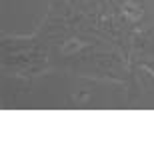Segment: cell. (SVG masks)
Instances as JSON below:
<instances>
[{"instance_id": "cell-1", "label": "cell", "mask_w": 154, "mask_h": 154, "mask_svg": "<svg viewBox=\"0 0 154 154\" xmlns=\"http://www.w3.org/2000/svg\"><path fill=\"white\" fill-rule=\"evenodd\" d=\"M118 8H120V14L132 24L140 22L144 18V14H146V6H144L142 2H136V0H124Z\"/></svg>"}, {"instance_id": "cell-2", "label": "cell", "mask_w": 154, "mask_h": 154, "mask_svg": "<svg viewBox=\"0 0 154 154\" xmlns=\"http://www.w3.org/2000/svg\"><path fill=\"white\" fill-rule=\"evenodd\" d=\"M84 48V42L80 38H76V36H70V38L64 40V44H62V54H76V52H80Z\"/></svg>"}, {"instance_id": "cell-3", "label": "cell", "mask_w": 154, "mask_h": 154, "mask_svg": "<svg viewBox=\"0 0 154 154\" xmlns=\"http://www.w3.org/2000/svg\"><path fill=\"white\" fill-rule=\"evenodd\" d=\"M140 64H144L148 70H152L154 72V56H150V58H144V60H140Z\"/></svg>"}]
</instances>
